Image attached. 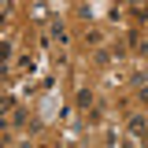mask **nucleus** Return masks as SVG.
<instances>
[{"instance_id":"f257e3e1","label":"nucleus","mask_w":148,"mask_h":148,"mask_svg":"<svg viewBox=\"0 0 148 148\" xmlns=\"http://www.w3.org/2000/svg\"><path fill=\"white\" fill-rule=\"evenodd\" d=\"M130 130L133 133H145V119H130Z\"/></svg>"}]
</instances>
